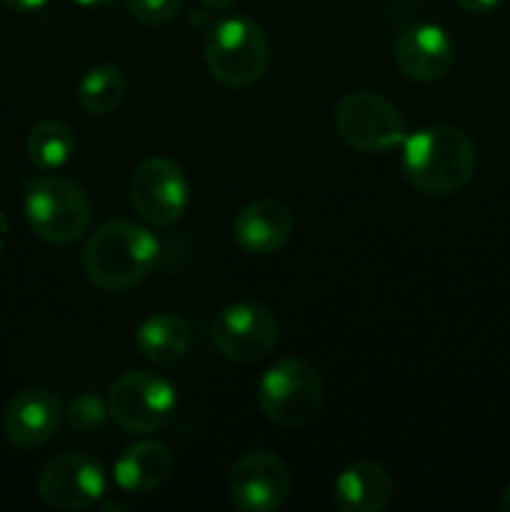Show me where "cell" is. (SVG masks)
<instances>
[{
  "mask_svg": "<svg viewBox=\"0 0 510 512\" xmlns=\"http://www.w3.org/2000/svg\"><path fill=\"white\" fill-rule=\"evenodd\" d=\"M135 348L153 365L178 363L190 348L188 323L168 310L148 315L135 333Z\"/></svg>",
  "mask_w": 510,
  "mask_h": 512,
  "instance_id": "cell-17",
  "label": "cell"
},
{
  "mask_svg": "<svg viewBox=\"0 0 510 512\" xmlns=\"http://www.w3.org/2000/svg\"><path fill=\"white\" fill-rule=\"evenodd\" d=\"M183 0H125V10L130 18L150 28H163L170 25L180 15Z\"/></svg>",
  "mask_w": 510,
  "mask_h": 512,
  "instance_id": "cell-21",
  "label": "cell"
},
{
  "mask_svg": "<svg viewBox=\"0 0 510 512\" xmlns=\"http://www.w3.org/2000/svg\"><path fill=\"white\" fill-rule=\"evenodd\" d=\"M453 3L470 15H485V13H493L503 0H453Z\"/></svg>",
  "mask_w": 510,
  "mask_h": 512,
  "instance_id": "cell-22",
  "label": "cell"
},
{
  "mask_svg": "<svg viewBox=\"0 0 510 512\" xmlns=\"http://www.w3.org/2000/svg\"><path fill=\"white\" fill-rule=\"evenodd\" d=\"M203 58L210 78L225 88L243 90L258 83L268 70L270 40L258 20L228 15L205 33Z\"/></svg>",
  "mask_w": 510,
  "mask_h": 512,
  "instance_id": "cell-3",
  "label": "cell"
},
{
  "mask_svg": "<svg viewBox=\"0 0 510 512\" xmlns=\"http://www.w3.org/2000/svg\"><path fill=\"white\" fill-rule=\"evenodd\" d=\"M393 475L375 460H355L335 478L333 500L343 512H380L393 500Z\"/></svg>",
  "mask_w": 510,
  "mask_h": 512,
  "instance_id": "cell-16",
  "label": "cell"
},
{
  "mask_svg": "<svg viewBox=\"0 0 510 512\" xmlns=\"http://www.w3.org/2000/svg\"><path fill=\"white\" fill-rule=\"evenodd\" d=\"M160 243L150 228L128 218L100 223L83 245V273L105 293H123L150 278Z\"/></svg>",
  "mask_w": 510,
  "mask_h": 512,
  "instance_id": "cell-2",
  "label": "cell"
},
{
  "mask_svg": "<svg viewBox=\"0 0 510 512\" xmlns=\"http://www.w3.org/2000/svg\"><path fill=\"white\" fill-rule=\"evenodd\" d=\"M23 210L35 238L50 245L78 243L93 220L88 193L75 180L55 173H43L30 180Z\"/></svg>",
  "mask_w": 510,
  "mask_h": 512,
  "instance_id": "cell-4",
  "label": "cell"
},
{
  "mask_svg": "<svg viewBox=\"0 0 510 512\" xmlns=\"http://www.w3.org/2000/svg\"><path fill=\"white\" fill-rule=\"evenodd\" d=\"M400 170L410 188L423 195H453L473 180L478 168L475 140L455 125H428L405 138Z\"/></svg>",
  "mask_w": 510,
  "mask_h": 512,
  "instance_id": "cell-1",
  "label": "cell"
},
{
  "mask_svg": "<svg viewBox=\"0 0 510 512\" xmlns=\"http://www.w3.org/2000/svg\"><path fill=\"white\" fill-rule=\"evenodd\" d=\"M175 470V455L153 438L128 445L113 463V483L125 495H148L163 488Z\"/></svg>",
  "mask_w": 510,
  "mask_h": 512,
  "instance_id": "cell-15",
  "label": "cell"
},
{
  "mask_svg": "<svg viewBox=\"0 0 510 512\" xmlns=\"http://www.w3.org/2000/svg\"><path fill=\"white\" fill-rule=\"evenodd\" d=\"M65 418L63 400L50 388L35 385L10 398L3 410V435L15 448H40L55 438Z\"/></svg>",
  "mask_w": 510,
  "mask_h": 512,
  "instance_id": "cell-12",
  "label": "cell"
},
{
  "mask_svg": "<svg viewBox=\"0 0 510 512\" xmlns=\"http://www.w3.org/2000/svg\"><path fill=\"white\" fill-rule=\"evenodd\" d=\"M110 420L123 433L153 435L170 425L178 410V390L158 373L130 370L108 390Z\"/></svg>",
  "mask_w": 510,
  "mask_h": 512,
  "instance_id": "cell-6",
  "label": "cell"
},
{
  "mask_svg": "<svg viewBox=\"0 0 510 512\" xmlns=\"http://www.w3.org/2000/svg\"><path fill=\"white\" fill-rule=\"evenodd\" d=\"M73 3L83 5V8H105V5H110L113 0H73Z\"/></svg>",
  "mask_w": 510,
  "mask_h": 512,
  "instance_id": "cell-25",
  "label": "cell"
},
{
  "mask_svg": "<svg viewBox=\"0 0 510 512\" xmlns=\"http://www.w3.org/2000/svg\"><path fill=\"white\" fill-rule=\"evenodd\" d=\"M400 73L415 83H435L455 63V45L440 25L418 23L400 30L393 45Z\"/></svg>",
  "mask_w": 510,
  "mask_h": 512,
  "instance_id": "cell-13",
  "label": "cell"
},
{
  "mask_svg": "<svg viewBox=\"0 0 510 512\" xmlns=\"http://www.w3.org/2000/svg\"><path fill=\"white\" fill-rule=\"evenodd\" d=\"M108 418V403L95 393H80L78 398L70 400L68 410H65V420L80 435H98Z\"/></svg>",
  "mask_w": 510,
  "mask_h": 512,
  "instance_id": "cell-20",
  "label": "cell"
},
{
  "mask_svg": "<svg viewBox=\"0 0 510 512\" xmlns=\"http://www.w3.org/2000/svg\"><path fill=\"white\" fill-rule=\"evenodd\" d=\"M333 123L343 143L365 155L390 153L408 138L403 113L375 90H355L340 98Z\"/></svg>",
  "mask_w": 510,
  "mask_h": 512,
  "instance_id": "cell-7",
  "label": "cell"
},
{
  "mask_svg": "<svg viewBox=\"0 0 510 512\" xmlns=\"http://www.w3.org/2000/svg\"><path fill=\"white\" fill-rule=\"evenodd\" d=\"M210 338L215 353L225 360L250 365L273 353L280 338V325L268 305L238 300L215 315Z\"/></svg>",
  "mask_w": 510,
  "mask_h": 512,
  "instance_id": "cell-9",
  "label": "cell"
},
{
  "mask_svg": "<svg viewBox=\"0 0 510 512\" xmlns=\"http://www.w3.org/2000/svg\"><path fill=\"white\" fill-rule=\"evenodd\" d=\"M125 98V75L118 65H95L78 80V105L88 115L115 113Z\"/></svg>",
  "mask_w": 510,
  "mask_h": 512,
  "instance_id": "cell-19",
  "label": "cell"
},
{
  "mask_svg": "<svg viewBox=\"0 0 510 512\" xmlns=\"http://www.w3.org/2000/svg\"><path fill=\"white\" fill-rule=\"evenodd\" d=\"M28 160L40 173H55L70 163L75 153V133L65 120H40L28 135Z\"/></svg>",
  "mask_w": 510,
  "mask_h": 512,
  "instance_id": "cell-18",
  "label": "cell"
},
{
  "mask_svg": "<svg viewBox=\"0 0 510 512\" xmlns=\"http://www.w3.org/2000/svg\"><path fill=\"white\" fill-rule=\"evenodd\" d=\"M293 490L288 463L273 450H248L228 473L230 505L240 512H275L283 508Z\"/></svg>",
  "mask_w": 510,
  "mask_h": 512,
  "instance_id": "cell-10",
  "label": "cell"
},
{
  "mask_svg": "<svg viewBox=\"0 0 510 512\" xmlns=\"http://www.w3.org/2000/svg\"><path fill=\"white\" fill-rule=\"evenodd\" d=\"M293 210L278 198H258L233 220V240L243 253L265 258L275 255L293 238Z\"/></svg>",
  "mask_w": 510,
  "mask_h": 512,
  "instance_id": "cell-14",
  "label": "cell"
},
{
  "mask_svg": "<svg viewBox=\"0 0 510 512\" xmlns=\"http://www.w3.org/2000/svg\"><path fill=\"white\" fill-rule=\"evenodd\" d=\"M198 3L203 5V8L220 13V10H230V8H233V5L238 3V0H198Z\"/></svg>",
  "mask_w": 510,
  "mask_h": 512,
  "instance_id": "cell-24",
  "label": "cell"
},
{
  "mask_svg": "<svg viewBox=\"0 0 510 512\" xmlns=\"http://www.w3.org/2000/svg\"><path fill=\"white\" fill-rule=\"evenodd\" d=\"M105 470L93 455L88 453H63L48 460L40 470L38 498L50 510L78 512L98 505L105 498Z\"/></svg>",
  "mask_w": 510,
  "mask_h": 512,
  "instance_id": "cell-11",
  "label": "cell"
},
{
  "mask_svg": "<svg viewBox=\"0 0 510 512\" xmlns=\"http://www.w3.org/2000/svg\"><path fill=\"white\" fill-rule=\"evenodd\" d=\"M130 208L150 228H170L190 205V183L175 160L153 155L135 165L128 185Z\"/></svg>",
  "mask_w": 510,
  "mask_h": 512,
  "instance_id": "cell-8",
  "label": "cell"
},
{
  "mask_svg": "<svg viewBox=\"0 0 510 512\" xmlns=\"http://www.w3.org/2000/svg\"><path fill=\"white\" fill-rule=\"evenodd\" d=\"M500 510L510 512V485L503 490V495H500Z\"/></svg>",
  "mask_w": 510,
  "mask_h": 512,
  "instance_id": "cell-26",
  "label": "cell"
},
{
  "mask_svg": "<svg viewBox=\"0 0 510 512\" xmlns=\"http://www.w3.org/2000/svg\"><path fill=\"white\" fill-rule=\"evenodd\" d=\"M3 3L8 5V8L18 10V13H33V10L43 8L48 0H3Z\"/></svg>",
  "mask_w": 510,
  "mask_h": 512,
  "instance_id": "cell-23",
  "label": "cell"
},
{
  "mask_svg": "<svg viewBox=\"0 0 510 512\" xmlns=\"http://www.w3.org/2000/svg\"><path fill=\"white\" fill-rule=\"evenodd\" d=\"M323 378L303 358H280L260 375L255 400L268 423L295 430L308 425L323 405Z\"/></svg>",
  "mask_w": 510,
  "mask_h": 512,
  "instance_id": "cell-5",
  "label": "cell"
}]
</instances>
